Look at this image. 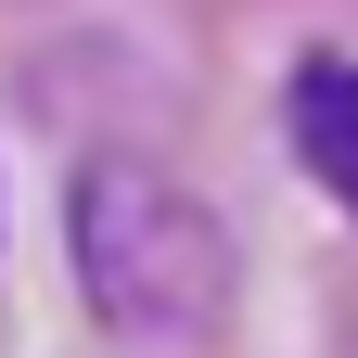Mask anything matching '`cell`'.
<instances>
[{
    "instance_id": "obj_1",
    "label": "cell",
    "mask_w": 358,
    "mask_h": 358,
    "mask_svg": "<svg viewBox=\"0 0 358 358\" xmlns=\"http://www.w3.org/2000/svg\"><path fill=\"white\" fill-rule=\"evenodd\" d=\"M64 231H77L90 307H103L115 333H192V320H217V294H231V243H217V217L179 192L154 154H90Z\"/></svg>"
},
{
    "instance_id": "obj_2",
    "label": "cell",
    "mask_w": 358,
    "mask_h": 358,
    "mask_svg": "<svg viewBox=\"0 0 358 358\" xmlns=\"http://www.w3.org/2000/svg\"><path fill=\"white\" fill-rule=\"evenodd\" d=\"M282 128H294V166L358 217V64H345V52H307V64H294Z\"/></svg>"
}]
</instances>
